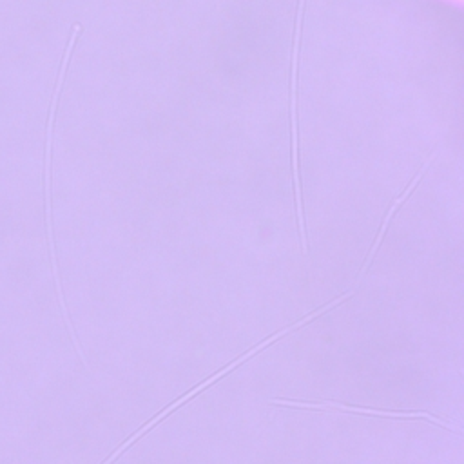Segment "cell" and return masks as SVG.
<instances>
[{"mask_svg":"<svg viewBox=\"0 0 464 464\" xmlns=\"http://www.w3.org/2000/svg\"><path fill=\"white\" fill-rule=\"evenodd\" d=\"M348 297H350V292H348V290H346V292H344V294H343V295H339V297H335V299H334V301H330V303H326V304H323V306H321V308H317V310H314V312H310V314H306V315H304V317H301V319H299V321H295V323H292V324H288V326H285V328H283V330H279V332H276V334H272V335H270V337H266V339H263V341H261V343H257V344H256V346H252V348H248V350H246V352H245V353H241V355H239V357H237V359H234V361H232V362H228V364H227V366H225V368H221V370H219V372H216V373H214V375H210V377H208V379H205V381H203V382H199V384H198V386H194V388H192V390H188V392H185V393H183V395H181V397H178V399H176V401H174V402H170V404H169V406H167V408H165V410H161V411H160V413H156V415H154V417H152V419H150V420H149V422H147V424H143V426H141V428H140V430H138V431H134V433H132V435H130V437H129V439H125V440H123V444H120V446H118V448H116V450H114V451H112V453H111V457H109V459H107V460H105V462H103V464H112V462H114V460H116V459H118V457H120V455H121V453H123V451H125V450H127V448H129V446H132V444H134V442H136V440H138V439H140V437H141V435H145V433H147V431H150V430H152V428H154V426H156V424H158V422H160V420H163V419H165V417H167V415H169V413H170V411H174V410H176V408H179V406H181V404H183V402H187V401H190V399H192V397H196V395H198V393H199V392H205V390H207V388H208V386H212V384H214V382H216V381H219V379H221V377H223V375H227V373H228V372H232V370H234V368H237V366H239V364H243V362H245V361H248V359H250V357H252V355H256V353H257V352H261V350H265V348H266V346H270V344H272V343H274V341H277V339H281V337H285V335H288V334H292V332H294V330H297V328H301V326H303V324H308V323H310V321H314V319H315V317H319V315H321V314H324V312H328V310H330V308H335V306H339V304H341V303H343V301H344V299H348Z\"/></svg>","mask_w":464,"mask_h":464,"instance_id":"obj_1","label":"cell"},{"mask_svg":"<svg viewBox=\"0 0 464 464\" xmlns=\"http://www.w3.org/2000/svg\"><path fill=\"white\" fill-rule=\"evenodd\" d=\"M276 406H286V408H303V410H341V411H352V413H364V415H375V417H397V419H426L428 422L439 424L446 430L460 431V428L451 426L439 417L428 413V411H382V410H370V408H359V406H348L341 402H308V401H286V399H272L270 401Z\"/></svg>","mask_w":464,"mask_h":464,"instance_id":"obj_2","label":"cell"}]
</instances>
